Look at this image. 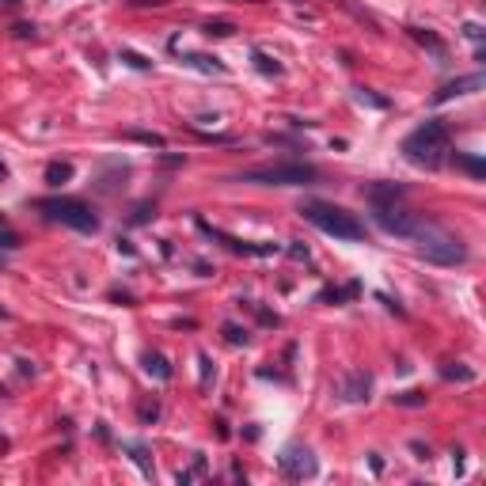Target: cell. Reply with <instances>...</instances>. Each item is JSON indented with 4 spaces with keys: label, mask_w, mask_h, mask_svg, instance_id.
Masks as SVG:
<instances>
[{
    "label": "cell",
    "mask_w": 486,
    "mask_h": 486,
    "mask_svg": "<svg viewBox=\"0 0 486 486\" xmlns=\"http://www.w3.org/2000/svg\"><path fill=\"white\" fill-rule=\"evenodd\" d=\"M407 240L414 243V251L426 258V262H437V266H460L467 258L464 240H460L456 232H449L444 224H437V221H422V217H418Z\"/></svg>",
    "instance_id": "cell-1"
},
{
    "label": "cell",
    "mask_w": 486,
    "mask_h": 486,
    "mask_svg": "<svg viewBox=\"0 0 486 486\" xmlns=\"http://www.w3.org/2000/svg\"><path fill=\"white\" fill-rule=\"evenodd\" d=\"M403 152H407V160L418 164V167H441L444 156L452 152L449 126H444L441 118H429L426 126H418L414 133L403 141Z\"/></svg>",
    "instance_id": "cell-2"
},
{
    "label": "cell",
    "mask_w": 486,
    "mask_h": 486,
    "mask_svg": "<svg viewBox=\"0 0 486 486\" xmlns=\"http://www.w3.org/2000/svg\"><path fill=\"white\" fill-rule=\"evenodd\" d=\"M301 217L308 224H315L319 232L335 236V240H346V243L364 240V224L350 213V209H342V206H330V201H304Z\"/></svg>",
    "instance_id": "cell-3"
},
{
    "label": "cell",
    "mask_w": 486,
    "mask_h": 486,
    "mask_svg": "<svg viewBox=\"0 0 486 486\" xmlns=\"http://www.w3.org/2000/svg\"><path fill=\"white\" fill-rule=\"evenodd\" d=\"M315 179H319V171L312 164H266L236 175V183H258V186H312Z\"/></svg>",
    "instance_id": "cell-4"
},
{
    "label": "cell",
    "mask_w": 486,
    "mask_h": 486,
    "mask_svg": "<svg viewBox=\"0 0 486 486\" xmlns=\"http://www.w3.org/2000/svg\"><path fill=\"white\" fill-rule=\"evenodd\" d=\"M38 213H46L50 221L65 224V228H76V232H95L99 228V217L92 213V206L76 198H42L38 201Z\"/></svg>",
    "instance_id": "cell-5"
},
{
    "label": "cell",
    "mask_w": 486,
    "mask_h": 486,
    "mask_svg": "<svg viewBox=\"0 0 486 486\" xmlns=\"http://www.w3.org/2000/svg\"><path fill=\"white\" fill-rule=\"evenodd\" d=\"M278 467L285 479H315V471H319V460H315L312 449H304V444H289V449H281L278 456Z\"/></svg>",
    "instance_id": "cell-6"
},
{
    "label": "cell",
    "mask_w": 486,
    "mask_h": 486,
    "mask_svg": "<svg viewBox=\"0 0 486 486\" xmlns=\"http://www.w3.org/2000/svg\"><path fill=\"white\" fill-rule=\"evenodd\" d=\"M372 221H376L387 236H403V240H407L418 217L410 213V209H403L399 201H380V206H372Z\"/></svg>",
    "instance_id": "cell-7"
},
{
    "label": "cell",
    "mask_w": 486,
    "mask_h": 486,
    "mask_svg": "<svg viewBox=\"0 0 486 486\" xmlns=\"http://www.w3.org/2000/svg\"><path fill=\"white\" fill-rule=\"evenodd\" d=\"M198 228L206 232L209 240H221L224 247H228V251H236V255H274V251H278V247H274V243H243V240L228 236V232H221V228H209L206 221H198Z\"/></svg>",
    "instance_id": "cell-8"
},
{
    "label": "cell",
    "mask_w": 486,
    "mask_h": 486,
    "mask_svg": "<svg viewBox=\"0 0 486 486\" xmlns=\"http://www.w3.org/2000/svg\"><path fill=\"white\" fill-rule=\"evenodd\" d=\"M483 87H486V76H483V72H471V76H456V80H449V84H444L441 92L433 95V103L441 107V103H449V99H460V95L483 92Z\"/></svg>",
    "instance_id": "cell-9"
},
{
    "label": "cell",
    "mask_w": 486,
    "mask_h": 486,
    "mask_svg": "<svg viewBox=\"0 0 486 486\" xmlns=\"http://www.w3.org/2000/svg\"><path fill=\"white\" fill-rule=\"evenodd\" d=\"M369 392H372V376L364 369L346 372L342 384H338V395H342L346 403H364V399H369Z\"/></svg>",
    "instance_id": "cell-10"
},
{
    "label": "cell",
    "mask_w": 486,
    "mask_h": 486,
    "mask_svg": "<svg viewBox=\"0 0 486 486\" xmlns=\"http://www.w3.org/2000/svg\"><path fill=\"white\" fill-rule=\"evenodd\" d=\"M364 198H369L372 206H380V201H399L403 198V186H395V183H372L369 190H364Z\"/></svg>",
    "instance_id": "cell-11"
},
{
    "label": "cell",
    "mask_w": 486,
    "mask_h": 486,
    "mask_svg": "<svg viewBox=\"0 0 486 486\" xmlns=\"http://www.w3.org/2000/svg\"><path fill=\"white\" fill-rule=\"evenodd\" d=\"M144 372L149 376H156V380H171V364H167V358L164 353H144Z\"/></svg>",
    "instance_id": "cell-12"
},
{
    "label": "cell",
    "mask_w": 486,
    "mask_h": 486,
    "mask_svg": "<svg viewBox=\"0 0 486 486\" xmlns=\"http://www.w3.org/2000/svg\"><path fill=\"white\" fill-rule=\"evenodd\" d=\"M407 35L414 38L418 46H426V50H433L437 58H444V42H441V38L433 35V31H422V27H407Z\"/></svg>",
    "instance_id": "cell-13"
},
{
    "label": "cell",
    "mask_w": 486,
    "mask_h": 486,
    "mask_svg": "<svg viewBox=\"0 0 486 486\" xmlns=\"http://www.w3.org/2000/svg\"><path fill=\"white\" fill-rule=\"evenodd\" d=\"M186 65H194L201 72H224V61L209 58V53H186Z\"/></svg>",
    "instance_id": "cell-14"
},
{
    "label": "cell",
    "mask_w": 486,
    "mask_h": 486,
    "mask_svg": "<svg viewBox=\"0 0 486 486\" xmlns=\"http://www.w3.org/2000/svg\"><path fill=\"white\" fill-rule=\"evenodd\" d=\"M69 179H72V164H50V167H46V183H50V186H61Z\"/></svg>",
    "instance_id": "cell-15"
},
{
    "label": "cell",
    "mask_w": 486,
    "mask_h": 486,
    "mask_svg": "<svg viewBox=\"0 0 486 486\" xmlns=\"http://www.w3.org/2000/svg\"><path fill=\"white\" fill-rule=\"evenodd\" d=\"M201 31H206L209 38H232V35H236V27H232V23H224V19H217V23H206Z\"/></svg>",
    "instance_id": "cell-16"
},
{
    "label": "cell",
    "mask_w": 486,
    "mask_h": 486,
    "mask_svg": "<svg viewBox=\"0 0 486 486\" xmlns=\"http://www.w3.org/2000/svg\"><path fill=\"white\" fill-rule=\"evenodd\" d=\"M456 164L464 167V171H471L475 179H483L486 175V167H483V160H475V156H456Z\"/></svg>",
    "instance_id": "cell-17"
},
{
    "label": "cell",
    "mask_w": 486,
    "mask_h": 486,
    "mask_svg": "<svg viewBox=\"0 0 486 486\" xmlns=\"http://www.w3.org/2000/svg\"><path fill=\"white\" fill-rule=\"evenodd\" d=\"M395 403H399V407H426V395L422 392H399Z\"/></svg>",
    "instance_id": "cell-18"
},
{
    "label": "cell",
    "mask_w": 486,
    "mask_h": 486,
    "mask_svg": "<svg viewBox=\"0 0 486 486\" xmlns=\"http://www.w3.org/2000/svg\"><path fill=\"white\" fill-rule=\"evenodd\" d=\"M129 452H133V460L141 464V471L144 475H152V460H149V452H144V444H126Z\"/></svg>",
    "instance_id": "cell-19"
},
{
    "label": "cell",
    "mask_w": 486,
    "mask_h": 486,
    "mask_svg": "<svg viewBox=\"0 0 486 486\" xmlns=\"http://www.w3.org/2000/svg\"><path fill=\"white\" fill-rule=\"evenodd\" d=\"M224 338H228L232 346H247V330L236 327V323H224Z\"/></svg>",
    "instance_id": "cell-20"
},
{
    "label": "cell",
    "mask_w": 486,
    "mask_h": 486,
    "mask_svg": "<svg viewBox=\"0 0 486 486\" xmlns=\"http://www.w3.org/2000/svg\"><path fill=\"white\" fill-rule=\"evenodd\" d=\"M198 475H206V456H194V467L190 471H179V483H190V479H198Z\"/></svg>",
    "instance_id": "cell-21"
},
{
    "label": "cell",
    "mask_w": 486,
    "mask_h": 486,
    "mask_svg": "<svg viewBox=\"0 0 486 486\" xmlns=\"http://www.w3.org/2000/svg\"><path fill=\"white\" fill-rule=\"evenodd\" d=\"M255 65H258V69H262V72H274V76H278V72H281V65L274 61V58H266V53H255Z\"/></svg>",
    "instance_id": "cell-22"
},
{
    "label": "cell",
    "mask_w": 486,
    "mask_h": 486,
    "mask_svg": "<svg viewBox=\"0 0 486 486\" xmlns=\"http://www.w3.org/2000/svg\"><path fill=\"white\" fill-rule=\"evenodd\" d=\"M133 141H141V144H152V149H164V137L160 133H129Z\"/></svg>",
    "instance_id": "cell-23"
},
{
    "label": "cell",
    "mask_w": 486,
    "mask_h": 486,
    "mask_svg": "<svg viewBox=\"0 0 486 486\" xmlns=\"http://www.w3.org/2000/svg\"><path fill=\"white\" fill-rule=\"evenodd\" d=\"M122 61L133 65V69H149V58H141V53H133V50H122Z\"/></svg>",
    "instance_id": "cell-24"
},
{
    "label": "cell",
    "mask_w": 486,
    "mask_h": 486,
    "mask_svg": "<svg viewBox=\"0 0 486 486\" xmlns=\"http://www.w3.org/2000/svg\"><path fill=\"white\" fill-rule=\"evenodd\" d=\"M441 376H444V380H452V376H456V380H471V369H452V364H444Z\"/></svg>",
    "instance_id": "cell-25"
},
{
    "label": "cell",
    "mask_w": 486,
    "mask_h": 486,
    "mask_svg": "<svg viewBox=\"0 0 486 486\" xmlns=\"http://www.w3.org/2000/svg\"><path fill=\"white\" fill-rule=\"evenodd\" d=\"M0 247L15 251V247H19V236H15V232H8V228H0Z\"/></svg>",
    "instance_id": "cell-26"
},
{
    "label": "cell",
    "mask_w": 486,
    "mask_h": 486,
    "mask_svg": "<svg viewBox=\"0 0 486 486\" xmlns=\"http://www.w3.org/2000/svg\"><path fill=\"white\" fill-rule=\"evenodd\" d=\"M464 35L471 38V42H479V38H483V27H479V23H464Z\"/></svg>",
    "instance_id": "cell-27"
},
{
    "label": "cell",
    "mask_w": 486,
    "mask_h": 486,
    "mask_svg": "<svg viewBox=\"0 0 486 486\" xmlns=\"http://www.w3.org/2000/svg\"><path fill=\"white\" fill-rule=\"evenodd\" d=\"M15 35H19V38H35V27H31V23H19V27H15Z\"/></svg>",
    "instance_id": "cell-28"
},
{
    "label": "cell",
    "mask_w": 486,
    "mask_h": 486,
    "mask_svg": "<svg viewBox=\"0 0 486 486\" xmlns=\"http://www.w3.org/2000/svg\"><path fill=\"white\" fill-rule=\"evenodd\" d=\"M289 255H293V258H308V247H301V243H293V247H289Z\"/></svg>",
    "instance_id": "cell-29"
},
{
    "label": "cell",
    "mask_w": 486,
    "mask_h": 486,
    "mask_svg": "<svg viewBox=\"0 0 486 486\" xmlns=\"http://www.w3.org/2000/svg\"><path fill=\"white\" fill-rule=\"evenodd\" d=\"M133 4H152V8H160V4H167V0H133Z\"/></svg>",
    "instance_id": "cell-30"
},
{
    "label": "cell",
    "mask_w": 486,
    "mask_h": 486,
    "mask_svg": "<svg viewBox=\"0 0 486 486\" xmlns=\"http://www.w3.org/2000/svg\"><path fill=\"white\" fill-rule=\"evenodd\" d=\"M0 179H8V164H4V160H0Z\"/></svg>",
    "instance_id": "cell-31"
},
{
    "label": "cell",
    "mask_w": 486,
    "mask_h": 486,
    "mask_svg": "<svg viewBox=\"0 0 486 486\" xmlns=\"http://www.w3.org/2000/svg\"><path fill=\"white\" fill-rule=\"evenodd\" d=\"M0 228H8V221H4V217H0Z\"/></svg>",
    "instance_id": "cell-32"
},
{
    "label": "cell",
    "mask_w": 486,
    "mask_h": 486,
    "mask_svg": "<svg viewBox=\"0 0 486 486\" xmlns=\"http://www.w3.org/2000/svg\"><path fill=\"white\" fill-rule=\"evenodd\" d=\"M289 4H301V0H289Z\"/></svg>",
    "instance_id": "cell-33"
},
{
    "label": "cell",
    "mask_w": 486,
    "mask_h": 486,
    "mask_svg": "<svg viewBox=\"0 0 486 486\" xmlns=\"http://www.w3.org/2000/svg\"><path fill=\"white\" fill-rule=\"evenodd\" d=\"M240 4H243V0H240Z\"/></svg>",
    "instance_id": "cell-34"
},
{
    "label": "cell",
    "mask_w": 486,
    "mask_h": 486,
    "mask_svg": "<svg viewBox=\"0 0 486 486\" xmlns=\"http://www.w3.org/2000/svg\"><path fill=\"white\" fill-rule=\"evenodd\" d=\"M0 266H4V262H0Z\"/></svg>",
    "instance_id": "cell-35"
}]
</instances>
